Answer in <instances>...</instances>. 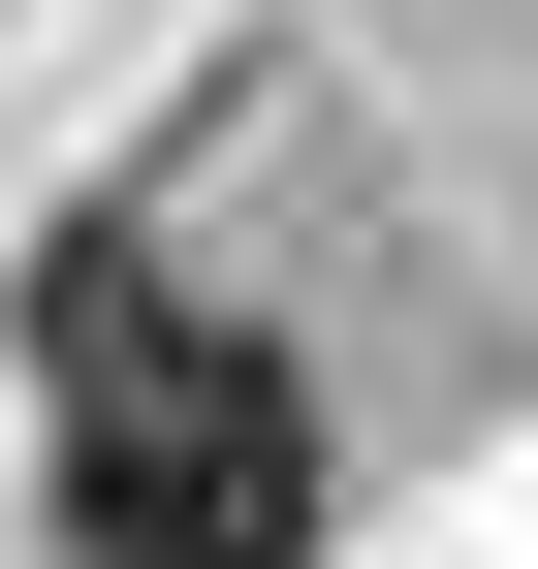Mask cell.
<instances>
[{
    "label": "cell",
    "instance_id": "6da1fadb",
    "mask_svg": "<svg viewBox=\"0 0 538 569\" xmlns=\"http://www.w3.org/2000/svg\"><path fill=\"white\" fill-rule=\"evenodd\" d=\"M32 507L63 569H317V380L190 284H32Z\"/></svg>",
    "mask_w": 538,
    "mask_h": 569
}]
</instances>
